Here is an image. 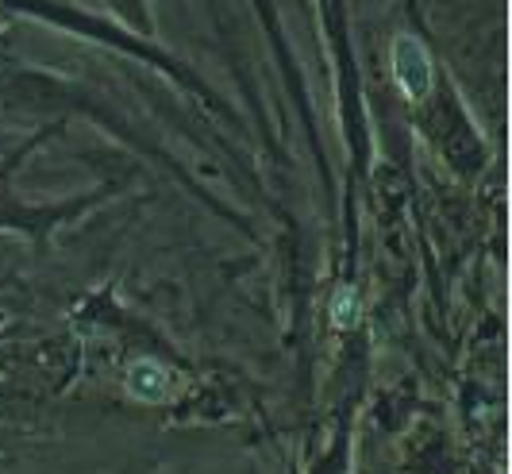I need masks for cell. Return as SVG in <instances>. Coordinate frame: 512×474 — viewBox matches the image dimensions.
<instances>
[{
    "label": "cell",
    "mask_w": 512,
    "mask_h": 474,
    "mask_svg": "<svg viewBox=\"0 0 512 474\" xmlns=\"http://www.w3.org/2000/svg\"><path fill=\"white\" fill-rule=\"evenodd\" d=\"M128 386L135 397H143V401H162L166 390H170V378H166V370L154 367V363H139V367L128 374Z\"/></svg>",
    "instance_id": "cell-2"
},
{
    "label": "cell",
    "mask_w": 512,
    "mask_h": 474,
    "mask_svg": "<svg viewBox=\"0 0 512 474\" xmlns=\"http://www.w3.org/2000/svg\"><path fill=\"white\" fill-rule=\"evenodd\" d=\"M393 78H397L401 93L409 101L428 97V89H432V62H428V51H424L420 39H412V35H397L393 39Z\"/></svg>",
    "instance_id": "cell-1"
},
{
    "label": "cell",
    "mask_w": 512,
    "mask_h": 474,
    "mask_svg": "<svg viewBox=\"0 0 512 474\" xmlns=\"http://www.w3.org/2000/svg\"><path fill=\"white\" fill-rule=\"evenodd\" d=\"M355 316H359L355 290L339 286V290H335V297H332V324H335V328H351V324H355Z\"/></svg>",
    "instance_id": "cell-3"
}]
</instances>
